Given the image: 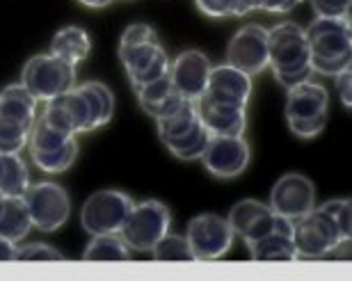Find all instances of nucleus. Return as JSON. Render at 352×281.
I'll use <instances>...</instances> for the list:
<instances>
[{
  "label": "nucleus",
  "instance_id": "23",
  "mask_svg": "<svg viewBox=\"0 0 352 281\" xmlns=\"http://www.w3.org/2000/svg\"><path fill=\"white\" fill-rule=\"evenodd\" d=\"M32 229L23 196H3L0 203V238L21 243Z\"/></svg>",
  "mask_w": 352,
  "mask_h": 281
},
{
  "label": "nucleus",
  "instance_id": "4",
  "mask_svg": "<svg viewBox=\"0 0 352 281\" xmlns=\"http://www.w3.org/2000/svg\"><path fill=\"white\" fill-rule=\"evenodd\" d=\"M156 131L165 149L179 160H199L208 142V131L204 128L197 115L195 101H183V105L170 117L156 119Z\"/></svg>",
  "mask_w": 352,
  "mask_h": 281
},
{
  "label": "nucleus",
  "instance_id": "37",
  "mask_svg": "<svg viewBox=\"0 0 352 281\" xmlns=\"http://www.w3.org/2000/svg\"><path fill=\"white\" fill-rule=\"evenodd\" d=\"M76 3H80L82 7H89V10H103V7L112 5L115 0H76Z\"/></svg>",
  "mask_w": 352,
  "mask_h": 281
},
{
  "label": "nucleus",
  "instance_id": "15",
  "mask_svg": "<svg viewBox=\"0 0 352 281\" xmlns=\"http://www.w3.org/2000/svg\"><path fill=\"white\" fill-rule=\"evenodd\" d=\"M272 213H277L288 220L309 213L311 208H316V188L307 177L302 174H284L277 183H274L270 192V203Z\"/></svg>",
  "mask_w": 352,
  "mask_h": 281
},
{
  "label": "nucleus",
  "instance_id": "3",
  "mask_svg": "<svg viewBox=\"0 0 352 281\" xmlns=\"http://www.w3.org/2000/svg\"><path fill=\"white\" fill-rule=\"evenodd\" d=\"M267 69L286 89L314 76L307 34L298 23H279L267 30Z\"/></svg>",
  "mask_w": 352,
  "mask_h": 281
},
{
  "label": "nucleus",
  "instance_id": "31",
  "mask_svg": "<svg viewBox=\"0 0 352 281\" xmlns=\"http://www.w3.org/2000/svg\"><path fill=\"white\" fill-rule=\"evenodd\" d=\"M30 128L0 117V153H21L28 146Z\"/></svg>",
  "mask_w": 352,
  "mask_h": 281
},
{
  "label": "nucleus",
  "instance_id": "33",
  "mask_svg": "<svg viewBox=\"0 0 352 281\" xmlns=\"http://www.w3.org/2000/svg\"><path fill=\"white\" fill-rule=\"evenodd\" d=\"M62 258H65L62 251L44 243H32L21 249L16 247V261H62Z\"/></svg>",
  "mask_w": 352,
  "mask_h": 281
},
{
  "label": "nucleus",
  "instance_id": "38",
  "mask_svg": "<svg viewBox=\"0 0 352 281\" xmlns=\"http://www.w3.org/2000/svg\"><path fill=\"white\" fill-rule=\"evenodd\" d=\"M0 203H3V194H0Z\"/></svg>",
  "mask_w": 352,
  "mask_h": 281
},
{
  "label": "nucleus",
  "instance_id": "8",
  "mask_svg": "<svg viewBox=\"0 0 352 281\" xmlns=\"http://www.w3.org/2000/svg\"><path fill=\"white\" fill-rule=\"evenodd\" d=\"M133 206V196L122 190H98L82 203L80 224L89 236L119 234Z\"/></svg>",
  "mask_w": 352,
  "mask_h": 281
},
{
  "label": "nucleus",
  "instance_id": "35",
  "mask_svg": "<svg viewBox=\"0 0 352 281\" xmlns=\"http://www.w3.org/2000/svg\"><path fill=\"white\" fill-rule=\"evenodd\" d=\"M334 78H336V89H339L341 103L346 105V108H350V103H352V94H350V69L341 71L339 76H334Z\"/></svg>",
  "mask_w": 352,
  "mask_h": 281
},
{
  "label": "nucleus",
  "instance_id": "14",
  "mask_svg": "<svg viewBox=\"0 0 352 281\" xmlns=\"http://www.w3.org/2000/svg\"><path fill=\"white\" fill-rule=\"evenodd\" d=\"M227 65L248 76H258L267 69V30L263 25H243L227 46Z\"/></svg>",
  "mask_w": 352,
  "mask_h": 281
},
{
  "label": "nucleus",
  "instance_id": "19",
  "mask_svg": "<svg viewBox=\"0 0 352 281\" xmlns=\"http://www.w3.org/2000/svg\"><path fill=\"white\" fill-rule=\"evenodd\" d=\"M135 94H138V103H140V108H142V112H146V115L153 119L174 115L183 105V101H186V98L174 89L170 76H163V78L138 87Z\"/></svg>",
  "mask_w": 352,
  "mask_h": 281
},
{
  "label": "nucleus",
  "instance_id": "34",
  "mask_svg": "<svg viewBox=\"0 0 352 281\" xmlns=\"http://www.w3.org/2000/svg\"><path fill=\"white\" fill-rule=\"evenodd\" d=\"M318 16H350L352 0H309Z\"/></svg>",
  "mask_w": 352,
  "mask_h": 281
},
{
  "label": "nucleus",
  "instance_id": "21",
  "mask_svg": "<svg viewBox=\"0 0 352 281\" xmlns=\"http://www.w3.org/2000/svg\"><path fill=\"white\" fill-rule=\"evenodd\" d=\"M76 89L85 96L87 108H89V133L103 128L105 124H110L112 115H115V94L105 82L91 80L76 85Z\"/></svg>",
  "mask_w": 352,
  "mask_h": 281
},
{
  "label": "nucleus",
  "instance_id": "6",
  "mask_svg": "<svg viewBox=\"0 0 352 281\" xmlns=\"http://www.w3.org/2000/svg\"><path fill=\"white\" fill-rule=\"evenodd\" d=\"M21 85L37 101L48 103L51 98L76 87V67L53 53L34 55L21 71Z\"/></svg>",
  "mask_w": 352,
  "mask_h": 281
},
{
  "label": "nucleus",
  "instance_id": "2",
  "mask_svg": "<svg viewBox=\"0 0 352 281\" xmlns=\"http://www.w3.org/2000/svg\"><path fill=\"white\" fill-rule=\"evenodd\" d=\"M314 74L339 76L350 69L352 34L350 16H318L305 30Z\"/></svg>",
  "mask_w": 352,
  "mask_h": 281
},
{
  "label": "nucleus",
  "instance_id": "30",
  "mask_svg": "<svg viewBox=\"0 0 352 281\" xmlns=\"http://www.w3.org/2000/svg\"><path fill=\"white\" fill-rule=\"evenodd\" d=\"M151 256L156 261H183V263H192L195 254L190 249V245L186 240V236H176V234H165L160 240L153 245Z\"/></svg>",
  "mask_w": 352,
  "mask_h": 281
},
{
  "label": "nucleus",
  "instance_id": "17",
  "mask_svg": "<svg viewBox=\"0 0 352 281\" xmlns=\"http://www.w3.org/2000/svg\"><path fill=\"white\" fill-rule=\"evenodd\" d=\"M210 74V60L201 51H186L174 62H170V76L174 89L186 101H197L206 89Z\"/></svg>",
  "mask_w": 352,
  "mask_h": 281
},
{
  "label": "nucleus",
  "instance_id": "22",
  "mask_svg": "<svg viewBox=\"0 0 352 281\" xmlns=\"http://www.w3.org/2000/svg\"><path fill=\"white\" fill-rule=\"evenodd\" d=\"M89 51H91L89 34H87V30H82L78 25L62 27L60 32H55V37L51 41V53L74 67H78L80 62H85Z\"/></svg>",
  "mask_w": 352,
  "mask_h": 281
},
{
  "label": "nucleus",
  "instance_id": "25",
  "mask_svg": "<svg viewBox=\"0 0 352 281\" xmlns=\"http://www.w3.org/2000/svg\"><path fill=\"white\" fill-rule=\"evenodd\" d=\"M30 186V172L19 153H0V194L23 196Z\"/></svg>",
  "mask_w": 352,
  "mask_h": 281
},
{
  "label": "nucleus",
  "instance_id": "36",
  "mask_svg": "<svg viewBox=\"0 0 352 281\" xmlns=\"http://www.w3.org/2000/svg\"><path fill=\"white\" fill-rule=\"evenodd\" d=\"M16 243L0 238V261H16Z\"/></svg>",
  "mask_w": 352,
  "mask_h": 281
},
{
  "label": "nucleus",
  "instance_id": "16",
  "mask_svg": "<svg viewBox=\"0 0 352 281\" xmlns=\"http://www.w3.org/2000/svg\"><path fill=\"white\" fill-rule=\"evenodd\" d=\"M208 101L224 103V105H241L248 108L252 96V76L231 65L210 67L208 82L204 94Z\"/></svg>",
  "mask_w": 352,
  "mask_h": 281
},
{
  "label": "nucleus",
  "instance_id": "32",
  "mask_svg": "<svg viewBox=\"0 0 352 281\" xmlns=\"http://www.w3.org/2000/svg\"><path fill=\"white\" fill-rule=\"evenodd\" d=\"M320 210L329 217V220L334 222V227L339 229V234L343 238H350V234H352V222H350L352 203H350V199H332V201H325L320 206Z\"/></svg>",
  "mask_w": 352,
  "mask_h": 281
},
{
  "label": "nucleus",
  "instance_id": "13",
  "mask_svg": "<svg viewBox=\"0 0 352 281\" xmlns=\"http://www.w3.org/2000/svg\"><path fill=\"white\" fill-rule=\"evenodd\" d=\"M252 158L245 135H210L201 153V165L215 179H236L248 170Z\"/></svg>",
  "mask_w": 352,
  "mask_h": 281
},
{
  "label": "nucleus",
  "instance_id": "29",
  "mask_svg": "<svg viewBox=\"0 0 352 281\" xmlns=\"http://www.w3.org/2000/svg\"><path fill=\"white\" fill-rule=\"evenodd\" d=\"M51 101H55L60 105L62 110L67 112L69 117H72V122L76 126V133L78 135H85V133H89V108H87V101L85 96H82L78 89H69V92L60 94L51 98Z\"/></svg>",
  "mask_w": 352,
  "mask_h": 281
},
{
  "label": "nucleus",
  "instance_id": "1",
  "mask_svg": "<svg viewBox=\"0 0 352 281\" xmlns=\"http://www.w3.org/2000/svg\"><path fill=\"white\" fill-rule=\"evenodd\" d=\"M119 60L129 76L133 89L163 78L170 71V55L163 46L156 30L146 23H133L119 39Z\"/></svg>",
  "mask_w": 352,
  "mask_h": 281
},
{
  "label": "nucleus",
  "instance_id": "10",
  "mask_svg": "<svg viewBox=\"0 0 352 281\" xmlns=\"http://www.w3.org/2000/svg\"><path fill=\"white\" fill-rule=\"evenodd\" d=\"M23 201L30 215V222L34 229L39 231H58L60 227H65L72 213V201H69L67 190L58 183H30L23 192Z\"/></svg>",
  "mask_w": 352,
  "mask_h": 281
},
{
  "label": "nucleus",
  "instance_id": "28",
  "mask_svg": "<svg viewBox=\"0 0 352 281\" xmlns=\"http://www.w3.org/2000/svg\"><path fill=\"white\" fill-rule=\"evenodd\" d=\"M201 14L210 19H241L256 10V0H195Z\"/></svg>",
  "mask_w": 352,
  "mask_h": 281
},
{
  "label": "nucleus",
  "instance_id": "7",
  "mask_svg": "<svg viewBox=\"0 0 352 281\" xmlns=\"http://www.w3.org/2000/svg\"><path fill=\"white\" fill-rule=\"evenodd\" d=\"M172 213L163 201L146 199L131 208L129 217L119 229L131 251H151L165 234H170Z\"/></svg>",
  "mask_w": 352,
  "mask_h": 281
},
{
  "label": "nucleus",
  "instance_id": "24",
  "mask_svg": "<svg viewBox=\"0 0 352 281\" xmlns=\"http://www.w3.org/2000/svg\"><path fill=\"white\" fill-rule=\"evenodd\" d=\"M250 256L252 261H272V263H291V261H300V254L293 245L291 236L284 234H270L263 236L258 240L250 243Z\"/></svg>",
  "mask_w": 352,
  "mask_h": 281
},
{
  "label": "nucleus",
  "instance_id": "20",
  "mask_svg": "<svg viewBox=\"0 0 352 281\" xmlns=\"http://www.w3.org/2000/svg\"><path fill=\"white\" fill-rule=\"evenodd\" d=\"M37 98L21 85H10L0 92V117L7 122L21 124L25 128H32L34 119H37Z\"/></svg>",
  "mask_w": 352,
  "mask_h": 281
},
{
  "label": "nucleus",
  "instance_id": "12",
  "mask_svg": "<svg viewBox=\"0 0 352 281\" xmlns=\"http://www.w3.org/2000/svg\"><path fill=\"white\" fill-rule=\"evenodd\" d=\"M236 234L231 231L227 217L204 213L190 220L186 240L195 254V261H215L222 258L234 245Z\"/></svg>",
  "mask_w": 352,
  "mask_h": 281
},
{
  "label": "nucleus",
  "instance_id": "26",
  "mask_svg": "<svg viewBox=\"0 0 352 281\" xmlns=\"http://www.w3.org/2000/svg\"><path fill=\"white\" fill-rule=\"evenodd\" d=\"M32 163L46 174H65L78 158V139L69 137L65 144L55 146L51 151H32Z\"/></svg>",
  "mask_w": 352,
  "mask_h": 281
},
{
  "label": "nucleus",
  "instance_id": "9",
  "mask_svg": "<svg viewBox=\"0 0 352 281\" xmlns=\"http://www.w3.org/2000/svg\"><path fill=\"white\" fill-rule=\"evenodd\" d=\"M231 231L241 236L245 243H254L270 234H284L293 238V220L272 213L270 206L256 199H243L229 210L227 217Z\"/></svg>",
  "mask_w": 352,
  "mask_h": 281
},
{
  "label": "nucleus",
  "instance_id": "27",
  "mask_svg": "<svg viewBox=\"0 0 352 281\" xmlns=\"http://www.w3.org/2000/svg\"><path fill=\"white\" fill-rule=\"evenodd\" d=\"M85 261H129L131 249L126 247L124 238L119 234L91 236V243L82 251Z\"/></svg>",
  "mask_w": 352,
  "mask_h": 281
},
{
  "label": "nucleus",
  "instance_id": "18",
  "mask_svg": "<svg viewBox=\"0 0 352 281\" xmlns=\"http://www.w3.org/2000/svg\"><path fill=\"white\" fill-rule=\"evenodd\" d=\"M197 115L208 135H245L248 131V108L241 105H224L208 101L206 96H199L195 101Z\"/></svg>",
  "mask_w": 352,
  "mask_h": 281
},
{
  "label": "nucleus",
  "instance_id": "5",
  "mask_svg": "<svg viewBox=\"0 0 352 281\" xmlns=\"http://www.w3.org/2000/svg\"><path fill=\"white\" fill-rule=\"evenodd\" d=\"M329 94L325 85L316 80H305L288 89L286 96V122L295 137L311 139L320 135L327 126Z\"/></svg>",
  "mask_w": 352,
  "mask_h": 281
},
{
  "label": "nucleus",
  "instance_id": "11",
  "mask_svg": "<svg viewBox=\"0 0 352 281\" xmlns=\"http://www.w3.org/2000/svg\"><path fill=\"white\" fill-rule=\"evenodd\" d=\"M341 240L348 238L339 234L334 222L320 208H311L293 220V245L300 258H325Z\"/></svg>",
  "mask_w": 352,
  "mask_h": 281
}]
</instances>
